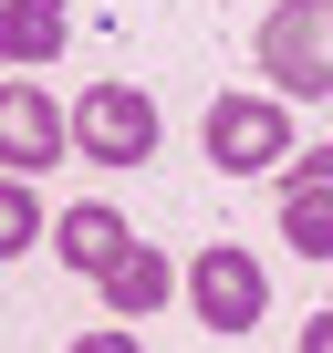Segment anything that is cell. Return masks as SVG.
<instances>
[{
    "mask_svg": "<svg viewBox=\"0 0 333 353\" xmlns=\"http://www.w3.org/2000/svg\"><path fill=\"white\" fill-rule=\"evenodd\" d=\"M281 239L302 260H333V188H281Z\"/></svg>",
    "mask_w": 333,
    "mask_h": 353,
    "instance_id": "obj_9",
    "label": "cell"
},
{
    "mask_svg": "<svg viewBox=\"0 0 333 353\" xmlns=\"http://www.w3.org/2000/svg\"><path fill=\"white\" fill-rule=\"evenodd\" d=\"M260 73L281 104H323L333 94V0H281L260 21Z\"/></svg>",
    "mask_w": 333,
    "mask_h": 353,
    "instance_id": "obj_2",
    "label": "cell"
},
{
    "mask_svg": "<svg viewBox=\"0 0 333 353\" xmlns=\"http://www.w3.org/2000/svg\"><path fill=\"white\" fill-rule=\"evenodd\" d=\"M73 156V104H53L42 83H0V176H42Z\"/></svg>",
    "mask_w": 333,
    "mask_h": 353,
    "instance_id": "obj_5",
    "label": "cell"
},
{
    "mask_svg": "<svg viewBox=\"0 0 333 353\" xmlns=\"http://www.w3.org/2000/svg\"><path fill=\"white\" fill-rule=\"evenodd\" d=\"M198 145H209V166L219 176H281L292 156H302V125H292V104L281 94H219L209 104V125H198Z\"/></svg>",
    "mask_w": 333,
    "mask_h": 353,
    "instance_id": "obj_1",
    "label": "cell"
},
{
    "mask_svg": "<svg viewBox=\"0 0 333 353\" xmlns=\"http://www.w3.org/2000/svg\"><path fill=\"white\" fill-rule=\"evenodd\" d=\"M281 188H333V145H302V156L281 166Z\"/></svg>",
    "mask_w": 333,
    "mask_h": 353,
    "instance_id": "obj_11",
    "label": "cell"
},
{
    "mask_svg": "<svg viewBox=\"0 0 333 353\" xmlns=\"http://www.w3.org/2000/svg\"><path fill=\"white\" fill-rule=\"evenodd\" d=\"M135 239H125V219H115V198H73L63 219H53V260L73 270V281H104L115 260H125Z\"/></svg>",
    "mask_w": 333,
    "mask_h": 353,
    "instance_id": "obj_6",
    "label": "cell"
},
{
    "mask_svg": "<svg viewBox=\"0 0 333 353\" xmlns=\"http://www.w3.org/2000/svg\"><path fill=\"white\" fill-rule=\"evenodd\" d=\"M302 353H333V312H312V322H302Z\"/></svg>",
    "mask_w": 333,
    "mask_h": 353,
    "instance_id": "obj_13",
    "label": "cell"
},
{
    "mask_svg": "<svg viewBox=\"0 0 333 353\" xmlns=\"http://www.w3.org/2000/svg\"><path fill=\"white\" fill-rule=\"evenodd\" d=\"M94 291L115 301V322H146V312H166V291H188V270H166V250H125Z\"/></svg>",
    "mask_w": 333,
    "mask_h": 353,
    "instance_id": "obj_7",
    "label": "cell"
},
{
    "mask_svg": "<svg viewBox=\"0 0 333 353\" xmlns=\"http://www.w3.org/2000/svg\"><path fill=\"white\" fill-rule=\"evenodd\" d=\"M156 104H146V83H84V104H73V145L94 156V166H146L156 156Z\"/></svg>",
    "mask_w": 333,
    "mask_h": 353,
    "instance_id": "obj_4",
    "label": "cell"
},
{
    "mask_svg": "<svg viewBox=\"0 0 333 353\" xmlns=\"http://www.w3.org/2000/svg\"><path fill=\"white\" fill-rule=\"evenodd\" d=\"M73 42V0H0V63H53Z\"/></svg>",
    "mask_w": 333,
    "mask_h": 353,
    "instance_id": "obj_8",
    "label": "cell"
},
{
    "mask_svg": "<svg viewBox=\"0 0 333 353\" xmlns=\"http://www.w3.org/2000/svg\"><path fill=\"white\" fill-rule=\"evenodd\" d=\"M53 239V219H42V198H32V176H0V260H21V250H42Z\"/></svg>",
    "mask_w": 333,
    "mask_h": 353,
    "instance_id": "obj_10",
    "label": "cell"
},
{
    "mask_svg": "<svg viewBox=\"0 0 333 353\" xmlns=\"http://www.w3.org/2000/svg\"><path fill=\"white\" fill-rule=\"evenodd\" d=\"M73 353H146V343H135V332H84Z\"/></svg>",
    "mask_w": 333,
    "mask_h": 353,
    "instance_id": "obj_12",
    "label": "cell"
},
{
    "mask_svg": "<svg viewBox=\"0 0 333 353\" xmlns=\"http://www.w3.org/2000/svg\"><path fill=\"white\" fill-rule=\"evenodd\" d=\"M209 332H260V312H271V270L240 250V239H219V250H198L188 260V291H178Z\"/></svg>",
    "mask_w": 333,
    "mask_h": 353,
    "instance_id": "obj_3",
    "label": "cell"
}]
</instances>
